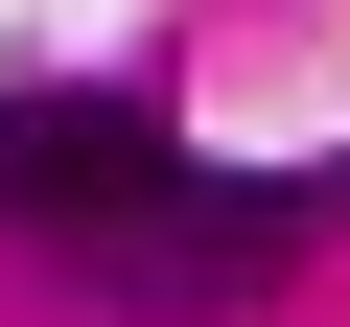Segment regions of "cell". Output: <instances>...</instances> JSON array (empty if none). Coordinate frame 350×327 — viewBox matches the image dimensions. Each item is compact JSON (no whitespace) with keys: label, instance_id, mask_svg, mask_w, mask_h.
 <instances>
[{"label":"cell","instance_id":"6da1fadb","mask_svg":"<svg viewBox=\"0 0 350 327\" xmlns=\"http://www.w3.org/2000/svg\"><path fill=\"white\" fill-rule=\"evenodd\" d=\"M0 234L94 257L117 304H257L350 234V164H187L140 94H0Z\"/></svg>","mask_w":350,"mask_h":327}]
</instances>
